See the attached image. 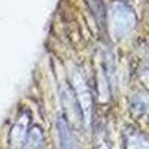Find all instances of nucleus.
I'll use <instances>...</instances> for the list:
<instances>
[{
    "mask_svg": "<svg viewBox=\"0 0 149 149\" xmlns=\"http://www.w3.org/2000/svg\"><path fill=\"white\" fill-rule=\"evenodd\" d=\"M58 131H60V142H61V148L63 149H73L74 143H73V137L70 134V130L67 127L66 121L58 119Z\"/></svg>",
    "mask_w": 149,
    "mask_h": 149,
    "instance_id": "obj_2",
    "label": "nucleus"
},
{
    "mask_svg": "<svg viewBox=\"0 0 149 149\" xmlns=\"http://www.w3.org/2000/svg\"><path fill=\"white\" fill-rule=\"evenodd\" d=\"M113 18H115V29H116L118 33H124V31L130 30L124 22H127L130 27L133 26V24H131V14H130V10L127 8L121 6V5H116L113 8Z\"/></svg>",
    "mask_w": 149,
    "mask_h": 149,
    "instance_id": "obj_1",
    "label": "nucleus"
}]
</instances>
